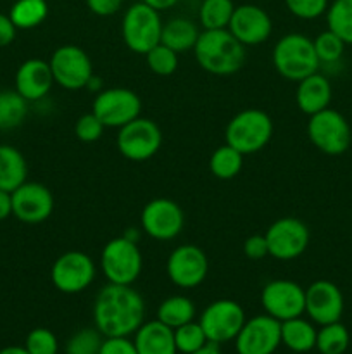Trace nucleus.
Returning a JSON list of instances; mask_svg holds the SVG:
<instances>
[{
  "label": "nucleus",
  "mask_w": 352,
  "mask_h": 354,
  "mask_svg": "<svg viewBox=\"0 0 352 354\" xmlns=\"http://www.w3.org/2000/svg\"><path fill=\"white\" fill-rule=\"evenodd\" d=\"M95 328L104 337H130L145 322V301L131 286L107 283L93 303Z\"/></svg>",
  "instance_id": "1"
},
{
  "label": "nucleus",
  "mask_w": 352,
  "mask_h": 354,
  "mask_svg": "<svg viewBox=\"0 0 352 354\" xmlns=\"http://www.w3.org/2000/svg\"><path fill=\"white\" fill-rule=\"evenodd\" d=\"M197 64L209 75L230 76L240 71L245 64V47L224 30H204L200 31L197 44L193 47Z\"/></svg>",
  "instance_id": "2"
},
{
  "label": "nucleus",
  "mask_w": 352,
  "mask_h": 354,
  "mask_svg": "<svg viewBox=\"0 0 352 354\" xmlns=\"http://www.w3.org/2000/svg\"><path fill=\"white\" fill-rule=\"evenodd\" d=\"M273 66L282 78L300 82L321 68L314 41L302 33L283 35L273 48Z\"/></svg>",
  "instance_id": "3"
},
{
  "label": "nucleus",
  "mask_w": 352,
  "mask_h": 354,
  "mask_svg": "<svg viewBox=\"0 0 352 354\" xmlns=\"http://www.w3.org/2000/svg\"><path fill=\"white\" fill-rule=\"evenodd\" d=\"M273 130L275 127L268 113L257 107H248L228 121L224 140L244 156H251L262 151L269 144Z\"/></svg>",
  "instance_id": "4"
},
{
  "label": "nucleus",
  "mask_w": 352,
  "mask_h": 354,
  "mask_svg": "<svg viewBox=\"0 0 352 354\" xmlns=\"http://www.w3.org/2000/svg\"><path fill=\"white\" fill-rule=\"evenodd\" d=\"M100 270L109 283L133 286L144 270V256L138 249V242L124 235L107 242L100 252Z\"/></svg>",
  "instance_id": "5"
},
{
  "label": "nucleus",
  "mask_w": 352,
  "mask_h": 354,
  "mask_svg": "<svg viewBox=\"0 0 352 354\" xmlns=\"http://www.w3.org/2000/svg\"><path fill=\"white\" fill-rule=\"evenodd\" d=\"M306 131L311 144L326 156L344 154L352 144L351 124L344 114L331 107L309 116Z\"/></svg>",
  "instance_id": "6"
},
{
  "label": "nucleus",
  "mask_w": 352,
  "mask_h": 354,
  "mask_svg": "<svg viewBox=\"0 0 352 354\" xmlns=\"http://www.w3.org/2000/svg\"><path fill=\"white\" fill-rule=\"evenodd\" d=\"M161 14L147 3L140 2L128 7L121 21V35L131 52L145 55L152 47L161 44Z\"/></svg>",
  "instance_id": "7"
},
{
  "label": "nucleus",
  "mask_w": 352,
  "mask_h": 354,
  "mask_svg": "<svg viewBox=\"0 0 352 354\" xmlns=\"http://www.w3.org/2000/svg\"><path fill=\"white\" fill-rule=\"evenodd\" d=\"M117 151L130 161H148L162 145V131L155 121L140 118L119 128L116 137Z\"/></svg>",
  "instance_id": "8"
},
{
  "label": "nucleus",
  "mask_w": 352,
  "mask_h": 354,
  "mask_svg": "<svg viewBox=\"0 0 352 354\" xmlns=\"http://www.w3.org/2000/svg\"><path fill=\"white\" fill-rule=\"evenodd\" d=\"M269 256L278 261H292L302 256L309 245L311 234L302 220L283 216L273 221L264 234Z\"/></svg>",
  "instance_id": "9"
},
{
  "label": "nucleus",
  "mask_w": 352,
  "mask_h": 354,
  "mask_svg": "<svg viewBox=\"0 0 352 354\" xmlns=\"http://www.w3.org/2000/svg\"><path fill=\"white\" fill-rule=\"evenodd\" d=\"M97 277V266L86 252L68 251L59 256L50 270V280L62 294H79L88 289Z\"/></svg>",
  "instance_id": "10"
},
{
  "label": "nucleus",
  "mask_w": 352,
  "mask_h": 354,
  "mask_svg": "<svg viewBox=\"0 0 352 354\" xmlns=\"http://www.w3.org/2000/svg\"><path fill=\"white\" fill-rule=\"evenodd\" d=\"M245 311L237 301L217 299L211 303L200 315V327L207 341L213 344H224L235 341L245 324Z\"/></svg>",
  "instance_id": "11"
},
{
  "label": "nucleus",
  "mask_w": 352,
  "mask_h": 354,
  "mask_svg": "<svg viewBox=\"0 0 352 354\" xmlns=\"http://www.w3.org/2000/svg\"><path fill=\"white\" fill-rule=\"evenodd\" d=\"M92 113L106 128H121L140 116L141 100L138 93L130 88H104L93 99Z\"/></svg>",
  "instance_id": "12"
},
{
  "label": "nucleus",
  "mask_w": 352,
  "mask_h": 354,
  "mask_svg": "<svg viewBox=\"0 0 352 354\" xmlns=\"http://www.w3.org/2000/svg\"><path fill=\"white\" fill-rule=\"evenodd\" d=\"M54 82L66 90H81L93 76L90 55L78 45H61L48 61Z\"/></svg>",
  "instance_id": "13"
},
{
  "label": "nucleus",
  "mask_w": 352,
  "mask_h": 354,
  "mask_svg": "<svg viewBox=\"0 0 352 354\" xmlns=\"http://www.w3.org/2000/svg\"><path fill=\"white\" fill-rule=\"evenodd\" d=\"M261 304L266 315L278 322L302 317L306 313V289L293 280H271L262 287Z\"/></svg>",
  "instance_id": "14"
},
{
  "label": "nucleus",
  "mask_w": 352,
  "mask_h": 354,
  "mask_svg": "<svg viewBox=\"0 0 352 354\" xmlns=\"http://www.w3.org/2000/svg\"><path fill=\"white\" fill-rule=\"evenodd\" d=\"M141 230L154 241H173L185 227V214L178 203L166 197L148 201L140 214Z\"/></svg>",
  "instance_id": "15"
},
{
  "label": "nucleus",
  "mask_w": 352,
  "mask_h": 354,
  "mask_svg": "<svg viewBox=\"0 0 352 354\" xmlns=\"http://www.w3.org/2000/svg\"><path fill=\"white\" fill-rule=\"evenodd\" d=\"M169 280L179 289H195L209 273V259L195 244H183L173 249L166 261Z\"/></svg>",
  "instance_id": "16"
},
{
  "label": "nucleus",
  "mask_w": 352,
  "mask_h": 354,
  "mask_svg": "<svg viewBox=\"0 0 352 354\" xmlns=\"http://www.w3.org/2000/svg\"><path fill=\"white\" fill-rule=\"evenodd\" d=\"M282 344V322L269 315L245 320L235 337V349L238 354H273Z\"/></svg>",
  "instance_id": "17"
},
{
  "label": "nucleus",
  "mask_w": 352,
  "mask_h": 354,
  "mask_svg": "<svg viewBox=\"0 0 352 354\" xmlns=\"http://www.w3.org/2000/svg\"><path fill=\"white\" fill-rule=\"evenodd\" d=\"M10 196H12V214L23 223H43L54 213V196L41 183L24 182Z\"/></svg>",
  "instance_id": "18"
},
{
  "label": "nucleus",
  "mask_w": 352,
  "mask_h": 354,
  "mask_svg": "<svg viewBox=\"0 0 352 354\" xmlns=\"http://www.w3.org/2000/svg\"><path fill=\"white\" fill-rule=\"evenodd\" d=\"M228 30L244 47H254L264 44L271 37L273 21L262 7L244 3L235 7Z\"/></svg>",
  "instance_id": "19"
},
{
  "label": "nucleus",
  "mask_w": 352,
  "mask_h": 354,
  "mask_svg": "<svg viewBox=\"0 0 352 354\" xmlns=\"http://www.w3.org/2000/svg\"><path fill=\"white\" fill-rule=\"evenodd\" d=\"M306 313L311 322L321 325L340 322L344 315V294L330 280H316L306 289Z\"/></svg>",
  "instance_id": "20"
},
{
  "label": "nucleus",
  "mask_w": 352,
  "mask_h": 354,
  "mask_svg": "<svg viewBox=\"0 0 352 354\" xmlns=\"http://www.w3.org/2000/svg\"><path fill=\"white\" fill-rule=\"evenodd\" d=\"M54 83L50 64L41 59H28L16 71V92L28 102L43 99Z\"/></svg>",
  "instance_id": "21"
},
{
  "label": "nucleus",
  "mask_w": 352,
  "mask_h": 354,
  "mask_svg": "<svg viewBox=\"0 0 352 354\" xmlns=\"http://www.w3.org/2000/svg\"><path fill=\"white\" fill-rule=\"evenodd\" d=\"M331 97H333V90H331L330 80L321 73L316 71L297 82V107L307 116H313V114L330 107Z\"/></svg>",
  "instance_id": "22"
},
{
  "label": "nucleus",
  "mask_w": 352,
  "mask_h": 354,
  "mask_svg": "<svg viewBox=\"0 0 352 354\" xmlns=\"http://www.w3.org/2000/svg\"><path fill=\"white\" fill-rule=\"evenodd\" d=\"M135 348L138 354H176L175 330L159 322H144L135 332Z\"/></svg>",
  "instance_id": "23"
},
{
  "label": "nucleus",
  "mask_w": 352,
  "mask_h": 354,
  "mask_svg": "<svg viewBox=\"0 0 352 354\" xmlns=\"http://www.w3.org/2000/svg\"><path fill=\"white\" fill-rule=\"evenodd\" d=\"M28 165L16 147L0 144V190L12 194L26 182Z\"/></svg>",
  "instance_id": "24"
},
{
  "label": "nucleus",
  "mask_w": 352,
  "mask_h": 354,
  "mask_svg": "<svg viewBox=\"0 0 352 354\" xmlns=\"http://www.w3.org/2000/svg\"><path fill=\"white\" fill-rule=\"evenodd\" d=\"M317 330L313 322L304 320L302 317L290 318L282 322V344L290 349V353L306 354L316 348Z\"/></svg>",
  "instance_id": "25"
},
{
  "label": "nucleus",
  "mask_w": 352,
  "mask_h": 354,
  "mask_svg": "<svg viewBox=\"0 0 352 354\" xmlns=\"http://www.w3.org/2000/svg\"><path fill=\"white\" fill-rule=\"evenodd\" d=\"M199 35L200 31L193 21L186 19V17H173L168 23L162 24L161 44L173 48L176 54H182L190 48L193 50Z\"/></svg>",
  "instance_id": "26"
},
{
  "label": "nucleus",
  "mask_w": 352,
  "mask_h": 354,
  "mask_svg": "<svg viewBox=\"0 0 352 354\" xmlns=\"http://www.w3.org/2000/svg\"><path fill=\"white\" fill-rule=\"evenodd\" d=\"M195 304L186 296H171L162 301L157 308V320L168 325L169 328H178L182 325L193 322L195 318Z\"/></svg>",
  "instance_id": "27"
},
{
  "label": "nucleus",
  "mask_w": 352,
  "mask_h": 354,
  "mask_svg": "<svg viewBox=\"0 0 352 354\" xmlns=\"http://www.w3.org/2000/svg\"><path fill=\"white\" fill-rule=\"evenodd\" d=\"M48 16L47 0H16L9 17L17 30H33Z\"/></svg>",
  "instance_id": "28"
},
{
  "label": "nucleus",
  "mask_w": 352,
  "mask_h": 354,
  "mask_svg": "<svg viewBox=\"0 0 352 354\" xmlns=\"http://www.w3.org/2000/svg\"><path fill=\"white\" fill-rule=\"evenodd\" d=\"M244 168V154L233 149L231 145L224 144L217 147L211 154L209 169L216 178L231 180L238 175Z\"/></svg>",
  "instance_id": "29"
},
{
  "label": "nucleus",
  "mask_w": 352,
  "mask_h": 354,
  "mask_svg": "<svg viewBox=\"0 0 352 354\" xmlns=\"http://www.w3.org/2000/svg\"><path fill=\"white\" fill-rule=\"evenodd\" d=\"M28 116V100L16 90L0 92V130H14L21 127Z\"/></svg>",
  "instance_id": "30"
},
{
  "label": "nucleus",
  "mask_w": 352,
  "mask_h": 354,
  "mask_svg": "<svg viewBox=\"0 0 352 354\" xmlns=\"http://www.w3.org/2000/svg\"><path fill=\"white\" fill-rule=\"evenodd\" d=\"M328 30L345 45H352V0H333L326 10Z\"/></svg>",
  "instance_id": "31"
},
{
  "label": "nucleus",
  "mask_w": 352,
  "mask_h": 354,
  "mask_svg": "<svg viewBox=\"0 0 352 354\" xmlns=\"http://www.w3.org/2000/svg\"><path fill=\"white\" fill-rule=\"evenodd\" d=\"M235 3L231 0H202L199 9V23L204 30H224L233 16Z\"/></svg>",
  "instance_id": "32"
},
{
  "label": "nucleus",
  "mask_w": 352,
  "mask_h": 354,
  "mask_svg": "<svg viewBox=\"0 0 352 354\" xmlns=\"http://www.w3.org/2000/svg\"><path fill=\"white\" fill-rule=\"evenodd\" d=\"M351 344V335L340 322L321 325L316 335V349L320 354H344Z\"/></svg>",
  "instance_id": "33"
},
{
  "label": "nucleus",
  "mask_w": 352,
  "mask_h": 354,
  "mask_svg": "<svg viewBox=\"0 0 352 354\" xmlns=\"http://www.w3.org/2000/svg\"><path fill=\"white\" fill-rule=\"evenodd\" d=\"M314 50H316L320 64L324 66H337L344 57L345 44L333 33L326 30L314 38Z\"/></svg>",
  "instance_id": "34"
},
{
  "label": "nucleus",
  "mask_w": 352,
  "mask_h": 354,
  "mask_svg": "<svg viewBox=\"0 0 352 354\" xmlns=\"http://www.w3.org/2000/svg\"><path fill=\"white\" fill-rule=\"evenodd\" d=\"M147 66L154 75L171 76L178 69V54L164 44H157L145 54Z\"/></svg>",
  "instance_id": "35"
},
{
  "label": "nucleus",
  "mask_w": 352,
  "mask_h": 354,
  "mask_svg": "<svg viewBox=\"0 0 352 354\" xmlns=\"http://www.w3.org/2000/svg\"><path fill=\"white\" fill-rule=\"evenodd\" d=\"M175 342L178 353L192 354L199 351L200 348H204L209 341H207L200 324H197V322H188V324L175 328Z\"/></svg>",
  "instance_id": "36"
},
{
  "label": "nucleus",
  "mask_w": 352,
  "mask_h": 354,
  "mask_svg": "<svg viewBox=\"0 0 352 354\" xmlns=\"http://www.w3.org/2000/svg\"><path fill=\"white\" fill-rule=\"evenodd\" d=\"M104 335L97 328H81L66 344V354H99Z\"/></svg>",
  "instance_id": "37"
},
{
  "label": "nucleus",
  "mask_w": 352,
  "mask_h": 354,
  "mask_svg": "<svg viewBox=\"0 0 352 354\" xmlns=\"http://www.w3.org/2000/svg\"><path fill=\"white\" fill-rule=\"evenodd\" d=\"M24 348L28 349L30 354H57L59 342L57 337L48 328H33L28 334Z\"/></svg>",
  "instance_id": "38"
},
{
  "label": "nucleus",
  "mask_w": 352,
  "mask_h": 354,
  "mask_svg": "<svg viewBox=\"0 0 352 354\" xmlns=\"http://www.w3.org/2000/svg\"><path fill=\"white\" fill-rule=\"evenodd\" d=\"M285 6L292 16L311 21L326 14L330 0H285Z\"/></svg>",
  "instance_id": "39"
},
{
  "label": "nucleus",
  "mask_w": 352,
  "mask_h": 354,
  "mask_svg": "<svg viewBox=\"0 0 352 354\" xmlns=\"http://www.w3.org/2000/svg\"><path fill=\"white\" fill-rule=\"evenodd\" d=\"M104 130H106V127L93 113L83 114L81 118H78L75 124L76 138L85 142V144H92V142L99 140L102 137Z\"/></svg>",
  "instance_id": "40"
},
{
  "label": "nucleus",
  "mask_w": 352,
  "mask_h": 354,
  "mask_svg": "<svg viewBox=\"0 0 352 354\" xmlns=\"http://www.w3.org/2000/svg\"><path fill=\"white\" fill-rule=\"evenodd\" d=\"M244 254L247 256L248 259H252V261H259V259H264L266 256H269L268 242H266L264 235L255 234L245 239Z\"/></svg>",
  "instance_id": "41"
},
{
  "label": "nucleus",
  "mask_w": 352,
  "mask_h": 354,
  "mask_svg": "<svg viewBox=\"0 0 352 354\" xmlns=\"http://www.w3.org/2000/svg\"><path fill=\"white\" fill-rule=\"evenodd\" d=\"M99 354H138V351L128 337H106Z\"/></svg>",
  "instance_id": "42"
},
{
  "label": "nucleus",
  "mask_w": 352,
  "mask_h": 354,
  "mask_svg": "<svg viewBox=\"0 0 352 354\" xmlns=\"http://www.w3.org/2000/svg\"><path fill=\"white\" fill-rule=\"evenodd\" d=\"M85 2L90 12L100 17L114 16L121 9V6H123V0H85Z\"/></svg>",
  "instance_id": "43"
},
{
  "label": "nucleus",
  "mask_w": 352,
  "mask_h": 354,
  "mask_svg": "<svg viewBox=\"0 0 352 354\" xmlns=\"http://www.w3.org/2000/svg\"><path fill=\"white\" fill-rule=\"evenodd\" d=\"M16 31L17 28L14 26L10 17L0 12V47H7V45L12 44L14 38H16Z\"/></svg>",
  "instance_id": "44"
},
{
  "label": "nucleus",
  "mask_w": 352,
  "mask_h": 354,
  "mask_svg": "<svg viewBox=\"0 0 352 354\" xmlns=\"http://www.w3.org/2000/svg\"><path fill=\"white\" fill-rule=\"evenodd\" d=\"M12 214V196L10 192L0 190V221L7 220Z\"/></svg>",
  "instance_id": "45"
},
{
  "label": "nucleus",
  "mask_w": 352,
  "mask_h": 354,
  "mask_svg": "<svg viewBox=\"0 0 352 354\" xmlns=\"http://www.w3.org/2000/svg\"><path fill=\"white\" fill-rule=\"evenodd\" d=\"M141 2L147 3L148 7L155 9L157 12H161V10H168L171 7H175L179 0H141Z\"/></svg>",
  "instance_id": "46"
},
{
  "label": "nucleus",
  "mask_w": 352,
  "mask_h": 354,
  "mask_svg": "<svg viewBox=\"0 0 352 354\" xmlns=\"http://www.w3.org/2000/svg\"><path fill=\"white\" fill-rule=\"evenodd\" d=\"M86 90H90V92H93V93H99V92H102V80L99 78V76H95L93 75L92 78H90V82L86 83V86H85Z\"/></svg>",
  "instance_id": "47"
},
{
  "label": "nucleus",
  "mask_w": 352,
  "mask_h": 354,
  "mask_svg": "<svg viewBox=\"0 0 352 354\" xmlns=\"http://www.w3.org/2000/svg\"><path fill=\"white\" fill-rule=\"evenodd\" d=\"M192 354H223L219 351V346L217 344H213V342H207L204 348H200L199 351L192 353Z\"/></svg>",
  "instance_id": "48"
},
{
  "label": "nucleus",
  "mask_w": 352,
  "mask_h": 354,
  "mask_svg": "<svg viewBox=\"0 0 352 354\" xmlns=\"http://www.w3.org/2000/svg\"><path fill=\"white\" fill-rule=\"evenodd\" d=\"M0 354H30L24 346H9V348L0 349Z\"/></svg>",
  "instance_id": "49"
},
{
  "label": "nucleus",
  "mask_w": 352,
  "mask_h": 354,
  "mask_svg": "<svg viewBox=\"0 0 352 354\" xmlns=\"http://www.w3.org/2000/svg\"><path fill=\"white\" fill-rule=\"evenodd\" d=\"M289 354H297V353H289Z\"/></svg>",
  "instance_id": "50"
}]
</instances>
